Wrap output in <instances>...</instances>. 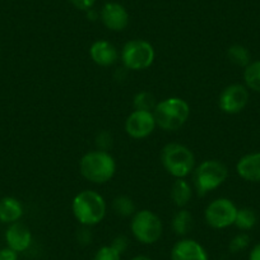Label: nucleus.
<instances>
[{
  "label": "nucleus",
  "instance_id": "obj_5",
  "mask_svg": "<svg viewBox=\"0 0 260 260\" xmlns=\"http://www.w3.org/2000/svg\"><path fill=\"white\" fill-rule=\"evenodd\" d=\"M229 170L223 162L218 159H207L202 162L194 171V185L199 195L217 189L226 181Z\"/></svg>",
  "mask_w": 260,
  "mask_h": 260
},
{
  "label": "nucleus",
  "instance_id": "obj_16",
  "mask_svg": "<svg viewBox=\"0 0 260 260\" xmlns=\"http://www.w3.org/2000/svg\"><path fill=\"white\" fill-rule=\"evenodd\" d=\"M23 216V206L13 197H6L0 199V222L12 224L18 222Z\"/></svg>",
  "mask_w": 260,
  "mask_h": 260
},
{
  "label": "nucleus",
  "instance_id": "obj_2",
  "mask_svg": "<svg viewBox=\"0 0 260 260\" xmlns=\"http://www.w3.org/2000/svg\"><path fill=\"white\" fill-rule=\"evenodd\" d=\"M82 176L93 184H105L110 181L116 171L114 157L106 151H91L82 157L79 162Z\"/></svg>",
  "mask_w": 260,
  "mask_h": 260
},
{
  "label": "nucleus",
  "instance_id": "obj_30",
  "mask_svg": "<svg viewBox=\"0 0 260 260\" xmlns=\"http://www.w3.org/2000/svg\"><path fill=\"white\" fill-rule=\"evenodd\" d=\"M249 260H260V242L251 249L249 254Z\"/></svg>",
  "mask_w": 260,
  "mask_h": 260
},
{
  "label": "nucleus",
  "instance_id": "obj_3",
  "mask_svg": "<svg viewBox=\"0 0 260 260\" xmlns=\"http://www.w3.org/2000/svg\"><path fill=\"white\" fill-rule=\"evenodd\" d=\"M157 125L166 132H175L184 126L190 116V106L185 100L170 97L158 102L153 110Z\"/></svg>",
  "mask_w": 260,
  "mask_h": 260
},
{
  "label": "nucleus",
  "instance_id": "obj_17",
  "mask_svg": "<svg viewBox=\"0 0 260 260\" xmlns=\"http://www.w3.org/2000/svg\"><path fill=\"white\" fill-rule=\"evenodd\" d=\"M192 197V190L189 182L184 179H176L171 186V199L179 208L187 206Z\"/></svg>",
  "mask_w": 260,
  "mask_h": 260
},
{
  "label": "nucleus",
  "instance_id": "obj_14",
  "mask_svg": "<svg viewBox=\"0 0 260 260\" xmlns=\"http://www.w3.org/2000/svg\"><path fill=\"white\" fill-rule=\"evenodd\" d=\"M89 55L92 60L100 67H110L119 59V52L116 47L111 42L105 41V40L93 42L89 49Z\"/></svg>",
  "mask_w": 260,
  "mask_h": 260
},
{
  "label": "nucleus",
  "instance_id": "obj_4",
  "mask_svg": "<svg viewBox=\"0 0 260 260\" xmlns=\"http://www.w3.org/2000/svg\"><path fill=\"white\" fill-rule=\"evenodd\" d=\"M161 162L165 170L176 179H184L194 171V153L186 146L180 143H169L164 147Z\"/></svg>",
  "mask_w": 260,
  "mask_h": 260
},
{
  "label": "nucleus",
  "instance_id": "obj_8",
  "mask_svg": "<svg viewBox=\"0 0 260 260\" xmlns=\"http://www.w3.org/2000/svg\"><path fill=\"white\" fill-rule=\"evenodd\" d=\"M237 208L232 201L227 198H218L212 202L206 208L204 218L212 229L222 230L235 224Z\"/></svg>",
  "mask_w": 260,
  "mask_h": 260
},
{
  "label": "nucleus",
  "instance_id": "obj_31",
  "mask_svg": "<svg viewBox=\"0 0 260 260\" xmlns=\"http://www.w3.org/2000/svg\"><path fill=\"white\" fill-rule=\"evenodd\" d=\"M132 260H152L151 257L146 256V255H137V256H134Z\"/></svg>",
  "mask_w": 260,
  "mask_h": 260
},
{
  "label": "nucleus",
  "instance_id": "obj_26",
  "mask_svg": "<svg viewBox=\"0 0 260 260\" xmlns=\"http://www.w3.org/2000/svg\"><path fill=\"white\" fill-rule=\"evenodd\" d=\"M127 245H129V241H127L126 237H125L124 235H120V236H116L114 240H112L111 246L114 247L116 251H119L120 254H122V252L126 251Z\"/></svg>",
  "mask_w": 260,
  "mask_h": 260
},
{
  "label": "nucleus",
  "instance_id": "obj_20",
  "mask_svg": "<svg viewBox=\"0 0 260 260\" xmlns=\"http://www.w3.org/2000/svg\"><path fill=\"white\" fill-rule=\"evenodd\" d=\"M245 86L260 93V60L251 61L244 71Z\"/></svg>",
  "mask_w": 260,
  "mask_h": 260
},
{
  "label": "nucleus",
  "instance_id": "obj_29",
  "mask_svg": "<svg viewBox=\"0 0 260 260\" xmlns=\"http://www.w3.org/2000/svg\"><path fill=\"white\" fill-rule=\"evenodd\" d=\"M78 241L81 242V244H83V245L91 244V241H92L91 231H88V230H87V229H84V230H82V231H79Z\"/></svg>",
  "mask_w": 260,
  "mask_h": 260
},
{
  "label": "nucleus",
  "instance_id": "obj_27",
  "mask_svg": "<svg viewBox=\"0 0 260 260\" xmlns=\"http://www.w3.org/2000/svg\"><path fill=\"white\" fill-rule=\"evenodd\" d=\"M69 2L77 9H81V11H89L94 6V3H96V0H69Z\"/></svg>",
  "mask_w": 260,
  "mask_h": 260
},
{
  "label": "nucleus",
  "instance_id": "obj_13",
  "mask_svg": "<svg viewBox=\"0 0 260 260\" xmlns=\"http://www.w3.org/2000/svg\"><path fill=\"white\" fill-rule=\"evenodd\" d=\"M6 241L8 247L19 252H23L31 246L32 234L28 227L22 222H14L9 224L8 230L6 231Z\"/></svg>",
  "mask_w": 260,
  "mask_h": 260
},
{
  "label": "nucleus",
  "instance_id": "obj_28",
  "mask_svg": "<svg viewBox=\"0 0 260 260\" xmlns=\"http://www.w3.org/2000/svg\"><path fill=\"white\" fill-rule=\"evenodd\" d=\"M0 260H18V252L8 246L0 249Z\"/></svg>",
  "mask_w": 260,
  "mask_h": 260
},
{
  "label": "nucleus",
  "instance_id": "obj_12",
  "mask_svg": "<svg viewBox=\"0 0 260 260\" xmlns=\"http://www.w3.org/2000/svg\"><path fill=\"white\" fill-rule=\"evenodd\" d=\"M171 260H209L207 250L192 239H182L174 245Z\"/></svg>",
  "mask_w": 260,
  "mask_h": 260
},
{
  "label": "nucleus",
  "instance_id": "obj_1",
  "mask_svg": "<svg viewBox=\"0 0 260 260\" xmlns=\"http://www.w3.org/2000/svg\"><path fill=\"white\" fill-rule=\"evenodd\" d=\"M77 221L84 227L99 224L106 216V202L94 190H83L74 198L72 204Z\"/></svg>",
  "mask_w": 260,
  "mask_h": 260
},
{
  "label": "nucleus",
  "instance_id": "obj_10",
  "mask_svg": "<svg viewBox=\"0 0 260 260\" xmlns=\"http://www.w3.org/2000/svg\"><path fill=\"white\" fill-rule=\"evenodd\" d=\"M249 97L250 94L246 86L239 83L230 84L222 91L221 96H219V109L230 115L239 114L246 107Z\"/></svg>",
  "mask_w": 260,
  "mask_h": 260
},
{
  "label": "nucleus",
  "instance_id": "obj_23",
  "mask_svg": "<svg viewBox=\"0 0 260 260\" xmlns=\"http://www.w3.org/2000/svg\"><path fill=\"white\" fill-rule=\"evenodd\" d=\"M157 101L156 97L151 93V92H139L136 97H134V107L136 110H142V111H151L156 109Z\"/></svg>",
  "mask_w": 260,
  "mask_h": 260
},
{
  "label": "nucleus",
  "instance_id": "obj_18",
  "mask_svg": "<svg viewBox=\"0 0 260 260\" xmlns=\"http://www.w3.org/2000/svg\"><path fill=\"white\" fill-rule=\"evenodd\" d=\"M194 227V218L187 209H180L172 219V229L179 236H185Z\"/></svg>",
  "mask_w": 260,
  "mask_h": 260
},
{
  "label": "nucleus",
  "instance_id": "obj_24",
  "mask_svg": "<svg viewBox=\"0 0 260 260\" xmlns=\"http://www.w3.org/2000/svg\"><path fill=\"white\" fill-rule=\"evenodd\" d=\"M249 244H250L249 235L241 232V234L236 235V236H235L234 239L230 241L229 249H230V251L234 252V254H236V252L244 251V250L249 246Z\"/></svg>",
  "mask_w": 260,
  "mask_h": 260
},
{
  "label": "nucleus",
  "instance_id": "obj_21",
  "mask_svg": "<svg viewBox=\"0 0 260 260\" xmlns=\"http://www.w3.org/2000/svg\"><path fill=\"white\" fill-rule=\"evenodd\" d=\"M257 216L254 209L251 208H240L237 209L236 219H235V226L241 231H249L256 224Z\"/></svg>",
  "mask_w": 260,
  "mask_h": 260
},
{
  "label": "nucleus",
  "instance_id": "obj_7",
  "mask_svg": "<svg viewBox=\"0 0 260 260\" xmlns=\"http://www.w3.org/2000/svg\"><path fill=\"white\" fill-rule=\"evenodd\" d=\"M154 49L148 41L141 39L130 40L121 50V61L130 71H144L154 61Z\"/></svg>",
  "mask_w": 260,
  "mask_h": 260
},
{
  "label": "nucleus",
  "instance_id": "obj_22",
  "mask_svg": "<svg viewBox=\"0 0 260 260\" xmlns=\"http://www.w3.org/2000/svg\"><path fill=\"white\" fill-rule=\"evenodd\" d=\"M112 209L120 217H130L136 214V204L129 197L119 195L112 201Z\"/></svg>",
  "mask_w": 260,
  "mask_h": 260
},
{
  "label": "nucleus",
  "instance_id": "obj_15",
  "mask_svg": "<svg viewBox=\"0 0 260 260\" xmlns=\"http://www.w3.org/2000/svg\"><path fill=\"white\" fill-rule=\"evenodd\" d=\"M236 171L246 181L260 182V152L242 156L237 162Z\"/></svg>",
  "mask_w": 260,
  "mask_h": 260
},
{
  "label": "nucleus",
  "instance_id": "obj_6",
  "mask_svg": "<svg viewBox=\"0 0 260 260\" xmlns=\"http://www.w3.org/2000/svg\"><path fill=\"white\" fill-rule=\"evenodd\" d=\"M130 229L137 241L144 245H152L161 239L164 224L157 214L148 209H143L136 212L132 218Z\"/></svg>",
  "mask_w": 260,
  "mask_h": 260
},
{
  "label": "nucleus",
  "instance_id": "obj_19",
  "mask_svg": "<svg viewBox=\"0 0 260 260\" xmlns=\"http://www.w3.org/2000/svg\"><path fill=\"white\" fill-rule=\"evenodd\" d=\"M227 57L232 64L241 67V68H246L247 65L251 62V54L249 50L242 45H232L227 51Z\"/></svg>",
  "mask_w": 260,
  "mask_h": 260
},
{
  "label": "nucleus",
  "instance_id": "obj_25",
  "mask_svg": "<svg viewBox=\"0 0 260 260\" xmlns=\"http://www.w3.org/2000/svg\"><path fill=\"white\" fill-rule=\"evenodd\" d=\"M93 260H121V254L116 251L111 245H106L97 250Z\"/></svg>",
  "mask_w": 260,
  "mask_h": 260
},
{
  "label": "nucleus",
  "instance_id": "obj_11",
  "mask_svg": "<svg viewBox=\"0 0 260 260\" xmlns=\"http://www.w3.org/2000/svg\"><path fill=\"white\" fill-rule=\"evenodd\" d=\"M101 21L110 31H124L129 24V14L119 3H106L101 9Z\"/></svg>",
  "mask_w": 260,
  "mask_h": 260
},
{
  "label": "nucleus",
  "instance_id": "obj_9",
  "mask_svg": "<svg viewBox=\"0 0 260 260\" xmlns=\"http://www.w3.org/2000/svg\"><path fill=\"white\" fill-rule=\"evenodd\" d=\"M157 126L153 112L134 110L125 121V132L134 139H143L151 136Z\"/></svg>",
  "mask_w": 260,
  "mask_h": 260
}]
</instances>
